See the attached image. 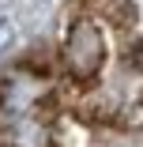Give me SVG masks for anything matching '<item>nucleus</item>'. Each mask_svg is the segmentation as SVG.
Listing matches in <instances>:
<instances>
[{
    "label": "nucleus",
    "mask_w": 143,
    "mask_h": 147,
    "mask_svg": "<svg viewBox=\"0 0 143 147\" xmlns=\"http://www.w3.org/2000/svg\"><path fill=\"white\" fill-rule=\"evenodd\" d=\"M105 34L102 26L91 19V15H79L68 34H64V45H60V61H64V72L75 79V83H91L98 79V72L105 68Z\"/></svg>",
    "instance_id": "obj_1"
},
{
    "label": "nucleus",
    "mask_w": 143,
    "mask_h": 147,
    "mask_svg": "<svg viewBox=\"0 0 143 147\" xmlns=\"http://www.w3.org/2000/svg\"><path fill=\"white\" fill-rule=\"evenodd\" d=\"M49 94V83L26 68H15L8 76H0V125H15L23 117H30Z\"/></svg>",
    "instance_id": "obj_2"
},
{
    "label": "nucleus",
    "mask_w": 143,
    "mask_h": 147,
    "mask_svg": "<svg viewBox=\"0 0 143 147\" xmlns=\"http://www.w3.org/2000/svg\"><path fill=\"white\" fill-rule=\"evenodd\" d=\"M49 143H53V132L34 113L15 121V125H8V147H49Z\"/></svg>",
    "instance_id": "obj_3"
},
{
    "label": "nucleus",
    "mask_w": 143,
    "mask_h": 147,
    "mask_svg": "<svg viewBox=\"0 0 143 147\" xmlns=\"http://www.w3.org/2000/svg\"><path fill=\"white\" fill-rule=\"evenodd\" d=\"M4 42H8V26L0 23V45H4Z\"/></svg>",
    "instance_id": "obj_4"
}]
</instances>
